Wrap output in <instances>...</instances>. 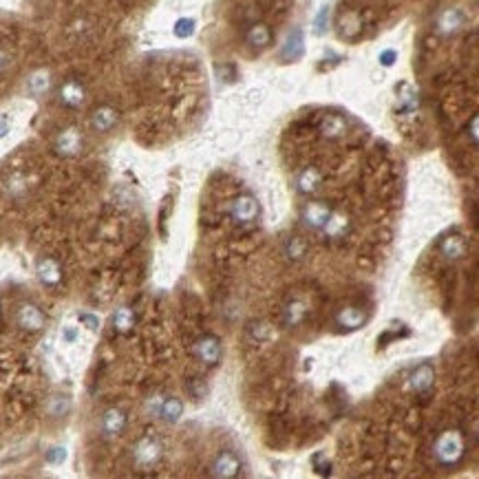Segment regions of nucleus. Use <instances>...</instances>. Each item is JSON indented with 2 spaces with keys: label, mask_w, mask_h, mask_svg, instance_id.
Wrapping results in <instances>:
<instances>
[{
  "label": "nucleus",
  "mask_w": 479,
  "mask_h": 479,
  "mask_svg": "<svg viewBox=\"0 0 479 479\" xmlns=\"http://www.w3.org/2000/svg\"><path fill=\"white\" fill-rule=\"evenodd\" d=\"M466 455V440L457 429L442 431L433 442V457L444 468H455Z\"/></svg>",
  "instance_id": "f257e3e1"
},
{
  "label": "nucleus",
  "mask_w": 479,
  "mask_h": 479,
  "mask_svg": "<svg viewBox=\"0 0 479 479\" xmlns=\"http://www.w3.org/2000/svg\"><path fill=\"white\" fill-rule=\"evenodd\" d=\"M164 446L155 438H142L133 446V460L140 468H153L162 462Z\"/></svg>",
  "instance_id": "f03ea898"
},
{
  "label": "nucleus",
  "mask_w": 479,
  "mask_h": 479,
  "mask_svg": "<svg viewBox=\"0 0 479 479\" xmlns=\"http://www.w3.org/2000/svg\"><path fill=\"white\" fill-rule=\"evenodd\" d=\"M195 356L201 365L206 367H217L221 360V340L212 334H204L195 340Z\"/></svg>",
  "instance_id": "7ed1b4c3"
},
{
  "label": "nucleus",
  "mask_w": 479,
  "mask_h": 479,
  "mask_svg": "<svg viewBox=\"0 0 479 479\" xmlns=\"http://www.w3.org/2000/svg\"><path fill=\"white\" fill-rule=\"evenodd\" d=\"M332 210L334 208L329 206L327 201H310V204H305L301 208V221L312 230H323L325 221L332 215Z\"/></svg>",
  "instance_id": "20e7f679"
},
{
  "label": "nucleus",
  "mask_w": 479,
  "mask_h": 479,
  "mask_svg": "<svg viewBox=\"0 0 479 479\" xmlns=\"http://www.w3.org/2000/svg\"><path fill=\"white\" fill-rule=\"evenodd\" d=\"M16 323L20 329L25 332H40L47 323V316L42 314V310L34 303H23L16 310Z\"/></svg>",
  "instance_id": "39448f33"
},
{
  "label": "nucleus",
  "mask_w": 479,
  "mask_h": 479,
  "mask_svg": "<svg viewBox=\"0 0 479 479\" xmlns=\"http://www.w3.org/2000/svg\"><path fill=\"white\" fill-rule=\"evenodd\" d=\"M259 201L254 199L252 195H241L232 201V206H230V217L232 221H237V223H254L259 217Z\"/></svg>",
  "instance_id": "423d86ee"
},
{
  "label": "nucleus",
  "mask_w": 479,
  "mask_h": 479,
  "mask_svg": "<svg viewBox=\"0 0 479 479\" xmlns=\"http://www.w3.org/2000/svg\"><path fill=\"white\" fill-rule=\"evenodd\" d=\"M212 477H219V479H234L241 473V462L239 457L234 455L232 451H223L215 457L210 468Z\"/></svg>",
  "instance_id": "0eeeda50"
},
{
  "label": "nucleus",
  "mask_w": 479,
  "mask_h": 479,
  "mask_svg": "<svg viewBox=\"0 0 479 479\" xmlns=\"http://www.w3.org/2000/svg\"><path fill=\"white\" fill-rule=\"evenodd\" d=\"M409 382H411V389L418 393V396H429L435 385V369L429 363H422L420 367H415Z\"/></svg>",
  "instance_id": "6e6552de"
},
{
  "label": "nucleus",
  "mask_w": 479,
  "mask_h": 479,
  "mask_svg": "<svg viewBox=\"0 0 479 479\" xmlns=\"http://www.w3.org/2000/svg\"><path fill=\"white\" fill-rule=\"evenodd\" d=\"M321 186H323V175H321V170L314 166L305 168L296 175V190L301 195H316L318 190H321Z\"/></svg>",
  "instance_id": "1a4fd4ad"
},
{
  "label": "nucleus",
  "mask_w": 479,
  "mask_h": 479,
  "mask_svg": "<svg viewBox=\"0 0 479 479\" xmlns=\"http://www.w3.org/2000/svg\"><path fill=\"white\" fill-rule=\"evenodd\" d=\"M36 272H38V281L47 287H58L62 283V268L56 259H49V257L40 259Z\"/></svg>",
  "instance_id": "9d476101"
},
{
  "label": "nucleus",
  "mask_w": 479,
  "mask_h": 479,
  "mask_svg": "<svg viewBox=\"0 0 479 479\" xmlns=\"http://www.w3.org/2000/svg\"><path fill=\"white\" fill-rule=\"evenodd\" d=\"M367 321V314L363 307H356V305H347L343 310L338 312L336 316V323L340 329H347V332H354V329H360Z\"/></svg>",
  "instance_id": "9b49d317"
},
{
  "label": "nucleus",
  "mask_w": 479,
  "mask_h": 479,
  "mask_svg": "<svg viewBox=\"0 0 479 479\" xmlns=\"http://www.w3.org/2000/svg\"><path fill=\"white\" fill-rule=\"evenodd\" d=\"M56 151L65 157H73L82 151V135L78 129H65L56 137Z\"/></svg>",
  "instance_id": "f8f14e48"
},
{
  "label": "nucleus",
  "mask_w": 479,
  "mask_h": 479,
  "mask_svg": "<svg viewBox=\"0 0 479 479\" xmlns=\"http://www.w3.org/2000/svg\"><path fill=\"white\" fill-rule=\"evenodd\" d=\"M466 239L462 237V234H449L446 239L440 241V252H442V257L446 261H460L466 257Z\"/></svg>",
  "instance_id": "ddd939ff"
},
{
  "label": "nucleus",
  "mask_w": 479,
  "mask_h": 479,
  "mask_svg": "<svg viewBox=\"0 0 479 479\" xmlns=\"http://www.w3.org/2000/svg\"><path fill=\"white\" fill-rule=\"evenodd\" d=\"M84 100H87V91H84L80 82L69 80L60 87V102L69 106V109H78V106L84 104Z\"/></svg>",
  "instance_id": "4468645a"
},
{
  "label": "nucleus",
  "mask_w": 479,
  "mask_h": 479,
  "mask_svg": "<svg viewBox=\"0 0 479 479\" xmlns=\"http://www.w3.org/2000/svg\"><path fill=\"white\" fill-rule=\"evenodd\" d=\"M349 228H351L349 215L332 210V215H329V219L325 221V226H323V232L327 234L329 239H343L345 234L349 232Z\"/></svg>",
  "instance_id": "2eb2a0df"
},
{
  "label": "nucleus",
  "mask_w": 479,
  "mask_h": 479,
  "mask_svg": "<svg viewBox=\"0 0 479 479\" xmlns=\"http://www.w3.org/2000/svg\"><path fill=\"white\" fill-rule=\"evenodd\" d=\"M126 429V413L122 409H109L102 415V431L106 438H117Z\"/></svg>",
  "instance_id": "dca6fc26"
},
{
  "label": "nucleus",
  "mask_w": 479,
  "mask_h": 479,
  "mask_svg": "<svg viewBox=\"0 0 479 479\" xmlns=\"http://www.w3.org/2000/svg\"><path fill=\"white\" fill-rule=\"evenodd\" d=\"M115 124H117V111L111 109V106H100V109H95L91 115V126L98 133L111 131Z\"/></svg>",
  "instance_id": "f3484780"
},
{
  "label": "nucleus",
  "mask_w": 479,
  "mask_h": 479,
  "mask_svg": "<svg viewBox=\"0 0 479 479\" xmlns=\"http://www.w3.org/2000/svg\"><path fill=\"white\" fill-rule=\"evenodd\" d=\"M157 415H159L162 420L170 422V424L179 422V420H182V415H184V404H182V400H179V398H166V400H162Z\"/></svg>",
  "instance_id": "a211bd4d"
},
{
  "label": "nucleus",
  "mask_w": 479,
  "mask_h": 479,
  "mask_svg": "<svg viewBox=\"0 0 479 479\" xmlns=\"http://www.w3.org/2000/svg\"><path fill=\"white\" fill-rule=\"evenodd\" d=\"M307 316V305L303 301H292L283 310V325L285 327H298Z\"/></svg>",
  "instance_id": "6ab92c4d"
},
{
  "label": "nucleus",
  "mask_w": 479,
  "mask_h": 479,
  "mask_svg": "<svg viewBox=\"0 0 479 479\" xmlns=\"http://www.w3.org/2000/svg\"><path fill=\"white\" fill-rule=\"evenodd\" d=\"M248 45L254 47V49H265L272 42V31L268 25H263V23H257V25H252L250 31H248Z\"/></svg>",
  "instance_id": "aec40b11"
},
{
  "label": "nucleus",
  "mask_w": 479,
  "mask_h": 479,
  "mask_svg": "<svg viewBox=\"0 0 479 479\" xmlns=\"http://www.w3.org/2000/svg\"><path fill=\"white\" fill-rule=\"evenodd\" d=\"M345 129L347 124L340 115H327L323 120V126H321V133L327 137V140H338V137L345 135Z\"/></svg>",
  "instance_id": "412c9836"
},
{
  "label": "nucleus",
  "mask_w": 479,
  "mask_h": 479,
  "mask_svg": "<svg viewBox=\"0 0 479 479\" xmlns=\"http://www.w3.org/2000/svg\"><path fill=\"white\" fill-rule=\"evenodd\" d=\"M113 325L120 334H126L131 332L133 325H135V314L133 310H129V307H122V310H117L115 316H113Z\"/></svg>",
  "instance_id": "4be33fe9"
},
{
  "label": "nucleus",
  "mask_w": 479,
  "mask_h": 479,
  "mask_svg": "<svg viewBox=\"0 0 479 479\" xmlns=\"http://www.w3.org/2000/svg\"><path fill=\"white\" fill-rule=\"evenodd\" d=\"M285 254H287V259L301 261V259L305 257V254H307V241L301 239V237L287 239V243H285Z\"/></svg>",
  "instance_id": "5701e85b"
},
{
  "label": "nucleus",
  "mask_w": 479,
  "mask_h": 479,
  "mask_svg": "<svg viewBox=\"0 0 479 479\" xmlns=\"http://www.w3.org/2000/svg\"><path fill=\"white\" fill-rule=\"evenodd\" d=\"M303 51V38H301V31H294V36L287 38V45H285V56H292L298 58Z\"/></svg>",
  "instance_id": "b1692460"
},
{
  "label": "nucleus",
  "mask_w": 479,
  "mask_h": 479,
  "mask_svg": "<svg viewBox=\"0 0 479 479\" xmlns=\"http://www.w3.org/2000/svg\"><path fill=\"white\" fill-rule=\"evenodd\" d=\"M248 334L257 340V343H261V340H265L270 336V327H268V323H261V321H257V323H250L248 325Z\"/></svg>",
  "instance_id": "393cba45"
},
{
  "label": "nucleus",
  "mask_w": 479,
  "mask_h": 479,
  "mask_svg": "<svg viewBox=\"0 0 479 479\" xmlns=\"http://www.w3.org/2000/svg\"><path fill=\"white\" fill-rule=\"evenodd\" d=\"M188 393H190V396H193L195 400L204 398L206 393H208V389H206V385H204V380H199V378L190 380V382H188Z\"/></svg>",
  "instance_id": "a878e982"
},
{
  "label": "nucleus",
  "mask_w": 479,
  "mask_h": 479,
  "mask_svg": "<svg viewBox=\"0 0 479 479\" xmlns=\"http://www.w3.org/2000/svg\"><path fill=\"white\" fill-rule=\"evenodd\" d=\"M49 87V76L45 71H40V73H36L34 78H31V91L34 93H42Z\"/></svg>",
  "instance_id": "bb28decb"
},
{
  "label": "nucleus",
  "mask_w": 479,
  "mask_h": 479,
  "mask_svg": "<svg viewBox=\"0 0 479 479\" xmlns=\"http://www.w3.org/2000/svg\"><path fill=\"white\" fill-rule=\"evenodd\" d=\"M65 460H67L65 446H53V449H49V453H47V462L49 464H62Z\"/></svg>",
  "instance_id": "cd10ccee"
},
{
  "label": "nucleus",
  "mask_w": 479,
  "mask_h": 479,
  "mask_svg": "<svg viewBox=\"0 0 479 479\" xmlns=\"http://www.w3.org/2000/svg\"><path fill=\"white\" fill-rule=\"evenodd\" d=\"M193 29H195L193 20H179L177 27H175V34H177L179 38H186V36L193 34Z\"/></svg>",
  "instance_id": "c85d7f7f"
},
{
  "label": "nucleus",
  "mask_w": 479,
  "mask_h": 479,
  "mask_svg": "<svg viewBox=\"0 0 479 479\" xmlns=\"http://www.w3.org/2000/svg\"><path fill=\"white\" fill-rule=\"evenodd\" d=\"M67 409H69V400L65 396H56V398H53V402H51V411L53 413L60 415V413H65Z\"/></svg>",
  "instance_id": "c756f323"
},
{
  "label": "nucleus",
  "mask_w": 479,
  "mask_h": 479,
  "mask_svg": "<svg viewBox=\"0 0 479 479\" xmlns=\"http://www.w3.org/2000/svg\"><path fill=\"white\" fill-rule=\"evenodd\" d=\"M80 321H82L84 325H87L89 329H93V332H95V329H98V327H100V321H98V316H91V314H82V316H80Z\"/></svg>",
  "instance_id": "7c9ffc66"
},
{
  "label": "nucleus",
  "mask_w": 479,
  "mask_h": 479,
  "mask_svg": "<svg viewBox=\"0 0 479 479\" xmlns=\"http://www.w3.org/2000/svg\"><path fill=\"white\" fill-rule=\"evenodd\" d=\"M9 65H12V58H9V53L0 49V76L9 69Z\"/></svg>",
  "instance_id": "2f4dec72"
},
{
  "label": "nucleus",
  "mask_w": 479,
  "mask_h": 479,
  "mask_svg": "<svg viewBox=\"0 0 479 479\" xmlns=\"http://www.w3.org/2000/svg\"><path fill=\"white\" fill-rule=\"evenodd\" d=\"M9 133V120L5 115H0V137H5Z\"/></svg>",
  "instance_id": "473e14b6"
},
{
  "label": "nucleus",
  "mask_w": 479,
  "mask_h": 479,
  "mask_svg": "<svg viewBox=\"0 0 479 479\" xmlns=\"http://www.w3.org/2000/svg\"><path fill=\"white\" fill-rule=\"evenodd\" d=\"M393 58H396V56H393V51H387L385 53V56H382V65H393Z\"/></svg>",
  "instance_id": "72a5a7b5"
},
{
  "label": "nucleus",
  "mask_w": 479,
  "mask_h": 479,
  "mask_svg": "<svg viewBox=\"0 0 479 479\" xmlns=\"http://www.w3.org/2000/svg\"><path fill=\"white\" fill-rule=\"evenodd\" d=\"M76 336H78V332H76V329H67V332H65V340H69V343H71V340H76Z\"/></svg>",
  "instance_id": "f704fd0d"
}]
</instances>
